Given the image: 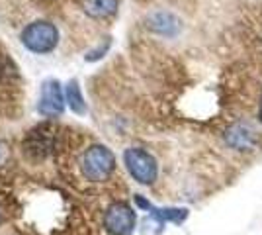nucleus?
<instances>
[{
	"mask_svg": "<svg viewBox=\"0 0 262 235\" xmlns=\"http://www.w3.org/2000/svg\"><path fill=\"white\" fill-rule=\"evenodd\" d=\"M78 165H80L82 175L88 180L102 182V180H106L114 173V168H116V155L106 145H92L82 153Z\"/></svg>",
	"mask_w": 262,
	"mask_h": 235,
	"instance_id": "f257e3e1",
	"label": "nucleus"
},
{
	"mask_svg": "<svg viewBox=\"0 0 262 235\" xmlns=\"http://www.w3.org/2000/svg\"><path fill=\"white\" fill-rule=\"evenodd\" d=\"M20 39L32 53L43 55V53H51L57 47V44H59V30L51 22L35 20V22L28 24L24 28Z\"/></svg>",
	"mask_w": 262,
	"mask_h": 235,
	"instance_id": "f03ea898",
	"label": "nucleus"
},
{
	"mask_svg": "<svg viewBox=\"0 0 262 235\" xmlns=\"http://www.w3.org/2000/svg\"><path fill=\"white\" fill-rule=\"evenodd\" d=\"M123 163L129 170V175L139 184H153L159 175V165L149 151L141 147H129L123 153Z\"/></svg>",
	"mask_w": 262,
	"mask_h": 235,
	"instance_id": "7ed1b4c3",
	"label": "nucleus"
},
{
	"mask_svg": "<svg viewBox=\"0 0 262 235\" xmlns=\"http://www.w3.org/2000/svg\"><path fill=\"white\" fill-rule=\"evenodd\" d=\"M137 216L129 204L114 202L104 213V229L108 235H131L135 229Z\"/></svg>",
	"mask_w": 262,
	"mask_h": 235,
	"instance_id": "20e7f679",
	"label": "nucleus"
},
{
	"mask_svg": "<svg viewBox=\"0 0 262 235\" xmlns=\"http://www.w3.org/2000/svg\"><path fill=\"white\" fill-rule=\"evenodd\" d=\"M65 94L61 89V82L57 78H47L41 90H39V100H37V112L45 118H57L65 110Z\"/></svg>",
	"mask_w": 262,
	"mask_h": 235,
	"instance_id": "39448f33",
	"label": "nucleus"
},
{
	"mask_svg": "<svg viewBox=\"0 0 262 235\" xmlns=\"http://www.w3.org/2000/svg\"><path fill=\"white\" fill-rule=\"evenodd\" d=\"M149 28L161 35H166V37H174L178 35V32L182 30V22L176 18L174 14L170 12H155L149 16Z\"/></svg>",
	"mask_w": 262,
	"mask_h": 235,
	"instance_id": "423d86ee",
	"label": "nucleus"
},
{
	"mask_svg": "<svg viewBox=\"0 0 262 235\" xmlns=\"http://www.w3.org/2000/svg\"><path fill=\"white\" fill-rule=\"evenodd\" d=\"M227 143L237 151H245V149H251L256 141V134L249 123H235L231 125L227 135H225Z\"/></svg>",
	"mask_w": 262,
	"mask_h": 235,
	"instance_id": "0eeeda50",
	"label": "nucleus"
},
{
	"mask_svg": "<svg viewBox=\"0 0 262 235\" xmlns=\"http://www.w3.org/2000/svg\"><path fill=\"white\" fill-rule=\"evenodd\" d=\"M118 8V0H84V12L90 18H110Z\"/></svg>",
	"mask_w": 262,
	"mask_h": 235,
	"instance_id": "6e6552de",
	"label": "nucleus"
},
{
	"mask_svg": "<svg viewBox=\"0 0 262 235\" xmlns=\"http://www.w3.org/2000/svg\"><path fill=\"white\" fill-rule=\"evenodd\" d=\"M65 100L69 104V108L73 110L75 114H86V102H84V96H82V92H80V87H78V80L77 78H73V80H69V84H67L65 89Z\"/></svg>",
	"mask_w": 262,
	"mask_h": 235,
	"instance_id": "1a4fd4ad",
	"label": "nucleus"
},
{
	"mask_svg": "<svg viewBox=\"0 0 262 235\" xmlns=\"http://www.w3.org/2000/svg\"><path fill=\"white\" fill-rule=\"evenodd\" d=\"M149 213L159 216L163 222H174V224H182L186 218H188V210L186 208H155L151 204Z\"/></svg>",
	"mask_w": 262,
	"mask_h": 235,
	"instance_id": "9d476101",
	"label": "nucleus"
},
{
	"mask_svg": "<svg viewBox=\"0 0 262 235\" xmlns=\"http://www.w3.org/2000/svg\"><path fill=\"white\" fill-rule=\"evenodd\" d=\"M163 225H164V222L159 218V216L149 213V218L143 222V233L145 235H159L161 231H163Z\"/></svg>",
	"mask_w": 262,
	"mask_h": 235,
	"instance_id": "9b49d317",
	"label": "nucleus"
},
{
	"mask_svg": "<svg viewBox=\"0 0 262 235\" xmlns=\"http://www.w3.org/2000/svg\"><path fill=\"white\" fill-rule=\"evenodd\" d=\"M110 45H112V37H106V39L102 41V45H98V47L92 49V51H88L86 61H98V59H102V57L108 53Z\"/></svg>",
	"mask_w": 262,
	"mask_h": 235,
	"instance_id": "f8f14e48",
	"label": "nucleus"
},
{
	"mask_svg": "<svg viewBox=\"0 0 262 235\" xmlns=\"http://www.w3.org/2000/svg\"><path fill=\"white\" fill-rule=\"evenodd\" d=\"M258 118H260V122H262V100H260V108H258Z\"/></svg>",
	"mask_w": 262,
	"mask_h": 235,
	"instance_id": "ddd939ff",
	"label": "nucleus"
},
{
	"mask_svg": "<svg viewBox=\"0 0 262 235\" xmlns=\"http://www.w3.org/2000/svg\"><path fill=\"white\" fill-rule=\"evenodd\" d=\"M0 222H2V212H0Z\"/></svg>",
	"mask_w": 262,
	"mask_h": 235,
	"instance_id": "4468645a",
	"label": "nucleus"
}]
</instances>
